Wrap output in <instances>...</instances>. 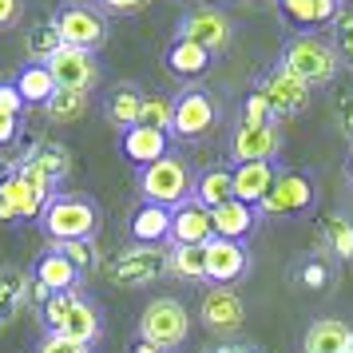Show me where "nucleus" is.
Instances as JSON below:
<instances>
[{"label":"nucleus","instance_id":"393cba45","mask_svg":"<svg viewBox=\"0 0 353 353\" xmlns=\"http://www.w3.org/2000/svg\"><path fill=\"white\" fill-rule=\"evenodd\" d=\"M353 350V325L341 318H318L310 321L302 337V353H350Z\"/></svg>","mask_w":353,"mask_h":353},{"label":"nucleus","instance_id":"a878e982","mask_svg":"<svg viewBox=\"0 0 353 353\" xmlns=\"http://www.w3.org/2000/svg\"><path fill=\"white\" fill-rule=\"evenodd\" d=\"M278 163H239L234 167V199L250 203V207H262V199L274 191L278 183Z\"/></svg>","mask_w":353,"mask_h":353},{"label":"nucleus","instance_id":"f8f14e48","mask_svg":"<svg viewBox=\"0 0 353 353\" xmlns=\"http://www.w3.org/2000/svg\"><path fill=\"white\" fill-rule=\"evenodd\" d=\"M278 151H282V128L278 123H262V128L239 123L230 131V159H234V167L239 163H274Z\"/></svg>","mask_w":353,"mask_h":353},{"label":"nucleus","instance_id":"f257e3e1","mask_svg":"<svg viewBox=\"0 0 353 353\" xmlns=\"http://www.w3.org/2000/svg\"><path fill=\"white\" fill-rule=\"evenodd\" d=\"M36 223L48 234V242H92L103 226V214H99V203L92 194L56 191Z\"/></svg>","mask_w":353,"mask_h":353},{"label":"nucleus","instance_id":"9b49d317","mask_svg":"<svg viewBox=\"0 0 353 353\" xmlns=\"http://www.w3.org/2000/svg\"><path fill=\"white\" fill-rule=\"evenodd\" d=\"M258 92H262L266 103H270L274 123H278V119H294V115H302L305 108H310V83H302L290 68H282V64L266 72V80L258 83Z\"/></svg>","mask_w":353,"mask_h":353},{"label":"nucleus","instance_id":"6e6552de","mask_svg":"<svg viewBox=\"0 0 353 353\" xmlns=\"http://www.w3.org/2000/svg\"><path fill=\"white\" fill-rule=\"evenodd\" d=\"M214 128H219V103H214V96L203 92V88L179 92L175 96V123H171V135H175L179 143H199Z\"/></svg>","mask_w":353,"mask_h":353},{"label":"nucleus","instance_id":"79ce46f5","mask_svg":"<svg viewBox=\"0 0 353 353\" xmlns=\"http://www.w3.org/2000/svg\"><path fill=\"white\" fill-rule=\"evenodd\" d=\"M20 143V115L0 112V151H12Z\"/></svg>","mask_w":353,"mask_h":353},{"label":"nucleus","instance_id":"4468645a","mask_svg":"<svg viewBox=\"0 0 353 353\" xmlns=\"http://www.w3.org/2000/svg\"><path fill=\"white\" fill-rule=\"evenodd\" d=\"M48 72L56 76V83H60V88H76V92H92V88L99 83V76H103L96 52L68 48V44L48 60Z\"/></svg>","mask_w":353,"mask_h":353},{"label":"nucleus","instance_id":"423d86ee","mask_svg":"<svg viewBox=\"0 0 353 353\" xmlns=\"http://www.w3.org/2000/svg\"><path fill=\"white\" fill-rule=\"evenodd\" d=\"M187 334H191V314H187V305L179 298L163 294V298H151L143 305V314H139V337L143 341L159 345L163 353H171L187 341Z\"/></svg>","mask_w":353,"mask_h":353},{"label":"nucleus","instance_id":"aec40b11","mask_svg":"<svg viewBox=\"0 0 353 353\" xmlns=\"http://www.w3.org/2000/svg\"><path fill=\"white\" fill-rule=\"evenodd\" d=\"M119 151H123V159L135 163V167H151V163H159V159L171 155V135L135 123L131 131L119 135Z\"/></svg>","mask_w":353,"mask_h":353},{"label":"nucleus","instance_id":"f03ea898","mask_svg":"<svg viewBox=\"0 0 353 353\" xmlns=\"http://www.w3.org/2000/svg\"><path fill=\"white\" fill-rule=\"evenodd\" d=\"M40 321H44V334H64L80 345H96L103 337V310L83 290L52 294L48 302L40 305Z\"/></svg>","mask_w":353,"mask_h":353},{"label":"nucleus","instance_id":"72a5a7b5","mask_svg":"<svg viewBox=\"0 0 353 353\" xmlns=\"http://www.w3.org/2000/svg\"><path fill=\"white\" fill-rule=\"evenodd\" d=\"M171 274L183 282H207V246H171Z\"/></svg>","mask_w":353,"mask_h":353},{"label":"nucleus","instance_id":"5701e85b","mask_svg":"<svg viewBox=\"0 0 353 353\" xmlns=\"http://www.w3.org/2000/svg\"><path fill=\"white\" fill-rule=\"evenodd\" d=\"M32 298V270L24 274L20 266H0V330H8L20 318V310Z\"/></svg>","mask_w":353,"mask_h":353},{"label":"nucleus","instance_id":"4c0bfd02","mask_svg":"<svg viewBox=\"0 0 353 353\" xmlns=\"http://www.w3.org/2000/svg\"><path fill=\"white\" fill-rule=\"evenodd\" d=\"M334 48L341 56V64L353 68V12H341L334 20Z\"/></svg>","mask_w":353,"mask_h":353},{"label":"nucleus","instance_id":"7c9ffc66","mask_svg":"<svg viewBox=\"0 0 353 353\" xmlns=\"http://www.w3.org/2000/svg\"><path fill=\"white\" fill-rule=\"evenodd\" d=\"M40 112H44V119H48V123H60V128H68V123H80L83 115L92 112V92L60 88V92H56V96H52Z\"/></svg>","mask_w":353,"mask_h":353},{"label":"nucleus","instance_id":"49530a36","mask_svg":"<svg viewBox=\"0 0 353 353\" xmlns=\"http://www.w3.org/2000/svg\"><path fill=\"white\" fill-rule=\"evenodd\" d=\"M131 353H163V350H159V345H151V341H143V337H135Z\"/></svg>","mask_w":353,"mask_h":353},{"label":"nucleus","instance_id":"a18cd8bd","mask_svg":"<svg viewBox=\"0 0 353 353\" xmlns=\"http://www.w3.org/2000/svg\"><path fill=\"white\" fill-rule=\"evenodd\" d=\"M337 123H341V135L353 139V92L350 96H337Z\"/></svg>","mask_w":353,"mask_h":353},{"label":"nucleus","instance_id":"412c9836","mask_svg":"<svg viewBox=\"0 0 353 353\" xmlns=\"http://www.w3.org/2000/svg\"><path fill=\"white\" fill-rule=\"evenodd\" d=\"M163 64H167V72H171L175 80L194 83V80H203V76L210 72V64H214V56H210L207 48H199V44H191V40H183V36H175V40L167 44V52H163Z\"/></svg>","mask_w":353,"mask_h":353},{"label":"nucleus","instance_id":"c9c22d12","mask_svg":"<svg viewBox=\"0 0 353 353\" xmlns=\"http://www.w3.org/2000/svg\"><path fill=\"white\" fill-rule=\"evenodd\" d=\"M298 282H302L305 290H330V282H334V266H330V258L321 254H305L302 262H298Z\"/></svg>","mask_w":353,"mask_h":353},{"label":"nucleus","instance_id":"6ab92c4d","mask_svg":"<svg viewBox=\"0 0 353 353\" xmlns=\"http://www.w3.org/2000/svg\"><path fill=\"white\" fill-rule=\"evenodd\" d=\"M214 239V223L203 203L187 199L183 207L171 210V246H207Z\"/></svg>","mask_w":353,"mask_h":353},{"label":"nucleus","instance_id":"4be33fe9","mask_svg":"<svg viewBox=\"0 0 353 353\" xmlns=\"http://www.w3.org/2000/svg\"><path fill=\"white\" fill-rule=\"evenodd\" d=\"M32 282L44 286L48 294H68V290H80L76 286V282H80V270L48 242V250H40L36 262H32Z\"/></svg>","mask_w":353,"mask_h":353},{"label":"nucleus","instance_id":"a19ab883","mask_svg":"<svg viewBox=\"0 0 353 353\" xmlns=\"http://www.w3.org/2000/svg\"><path fill=\"white\" fill-rule=\"evenodd\" d=\"M24 12H28V0H0V32H12L24 24Z\"/></svg>","mask_w":353,"mask_h":353},{"label":"nucleus","instance_id":"20e7f679","mask_svg":"<svg viewBox=\"0 0 353 353\" xmlns=\"http://www.w3.org/2000/svg\"><path fill=\"white\" fill-rule=\"evenodd\" d=\"M282 68H290L294 76L310 88H325V83L337 80V72H341V56L330 40H321V36H294L286 48H282Z\"/></svg>","mask_w":353,"mask_h":353},{"label":"nucleus","instance_id":"09e8293b","mask_svg":"<svg viewBox=\"0 0 353 353\" xmlns=\"http://www.w3.org/2000/svg\"><path fill=\"white\" fill-rule=\"evenodd\" d=\"M210 353H242V350H234V345H219V350H210Z\"/></svg>","mask_w":353,"mask_h":353},{"label":"nucleus","instance_id":"cd10ccee","mask_svg":"<svg viewBox=\"0 0 353 353\" xmlns=\"http://www.w3.org/2000/svg\"><path fill=\"white\" fill-rule=\"evenodd\" d=\"M210 223H214V239L242 242L258 223V207L242 203V199H230V203H223V207L210 210Z\"/></svg>","mask_w":353,"mask_h":353},{"label":"nucleus","instance_id":"bb28decb","mask_svg":"<svg viewBox=\"0 0 353 353\" xmlns=\"http://www.w3.org/2000/svg\"><path fill=\"white\" fill-rule=\"evenodd\" d=\"M143 96H147V92L139 88V83H115L112 92L103 96V115H108V123H115V128H119V135L139 123Z\"/></svg>","mask_w":353,"mask_h":353},{"label":"nucleus","instance_id":"ddd939ff","mask_svg":"<svg viewBox=\"0 0 353 353\" xmlns=\"http://www.w3.org/2000/svg\"><path fill=\"white\" fill-rule=\"evenodd\" d=\"M17 163H20V171H28V175H36L40 183H48L52 191L64 187L68 175H72V151H68L64 143H52V139L32 143Z\"/></svg>","mask_w":353,"mask_h":353},{"label":"nucleus","instance_id":"c03bdc74","mask_svg":"<svg viewBox=\"0 0 353 353\" xmlns=\"http://www.w3.org/2000/svg\"><path fill=\"white\" fill-rule=\"evenodd\" d=\"M103 12H112V17H131V12H139V8H147L151 0H96Z\"/></svg>","mask_w":353,"mask_h":353},{"label":"nucleus","instance_id":"f3484780","mask_svg":"<svg viewBox=\"0 0 353 353\" xmlns=\"http://www.w3.org/2000/svg\"><path fill=\"white\" fill-rule=\"evenodd\" d=\"M246 270H250L246 242H230V239L207 242V282L210 286H234Z\"/></svg>","mask_w":353,"mask_h":353},{"label":"nucleus","instance_id":"a211bd4d","mask_svg":"<svg viewBox=\"0 0 353 353\" xmlns=\"http://www.w3.org/2000/svg\"><path fill=\"white\" fill-rule=\"evenodd\" d=\"M278 12L298 36H314V28H325L341 17L337 0H278Z\"/></svg>","mask_w":353,"mask_h":353},{"label":"nucleus","instance_id":"c85d7f7f","mask_svg":"<svg viewBox=\"0 0 353 353\" xmlns=\"http://www.w3.org/2000/svg\"><path fill=\"white\" fill-rule=\"evenodd\" d=\"M234 199V167H207L203 175L194 179V203H203L207 210L223 207Z\"/></svg>","mask_w":353,"mask_h":353},{"label":"nucleus","instance_id":"7ed1b4c3","mask_svg":"<svg viewBox=\"0 0 353 353\" xmlns=\"http://www.w3.org/2000/svg\"><path fill=\"white\" fill-rule=\"evenodd\" d=\"M194 179L199 175H191V163L179 159V155H167V159L151 163V167H139L135 171V187L143 194V203L175 210L187 199H194Z\"/></svg>","mask_w":353,"mask_h":353},{"label":"nucleus","instance_id":"37998d69","mask_svg":"<svg viewBox=\"0 0 353 353\" xmlns=\"http://www.w3.org/2000/svg\"><path fill=\"white\" fill-rule=\"evenodd\" d=\"M24 108H28V103H24V96L17 92V83H12V80H4V83H0V112L20 115Z\"/></svg>","mask_w":353,"mask_h":353},{"label":"nucleus","instance_id":"8fccbe9b","mask_svg":"<svg viewBox=\"0 0 353 353\" xmlns=\"http://www.w3.org/2000/svg\"><path fill=\"white\" fill-rule=\"evenodd\" d=\"M345 175H350V183H353V155H350V163H345Z\"/></svg>","mask_w":353,"mask_h":353},{"label":"nucleus","instance_id":"ea45409f","mask_svg":"<svg viewBox=\"0 0 353 353\" xmlns=\"http://www.w3.org/2000/svg\"><path fill=\"white\" fill-rule=\"evenodd\" d=\"M36 353H92V345H80L64 334H44L36 341Z\"/></svg>","mask_w":353,"mask_h":353},{"label":"nucleus","instance_id":"1a4fd4ad","mask_svg":"<svg viewBox=\"0 0 353 353\" xmlns=\"http://www.w3.org/2000/svg\"><path fill=\"white\" fill-rule=\"evenodd\" d=\"M175 36L191 40V44H199V48H207L210 56H219V52L230 48L234 28H230V17H226L223 8H214V4H194L191 12L179 17Z\"/></svg>","mask_w":353,"mask_h":353},{"label":"nucleus","instance_id":"9d476101","mask_svg":"<svg viewBox=\"0 0 353 353\" xmlns=\"http://www.w3.org/2000/svg\"><path fill=\"white\" fill-rule=\"evenodd\" d=\"M199 318L214 337H234L246 321V302L234 286H207L199 302Z\"/></svg>","mask_w":353,"mask_h":353},{"label":"nucleus","instance_id":"dca6fc26","mask_svg":"<svg viewBox=\"0 0 353 353\" xmlns=\"http://www.w3.org/2000/svg\"><path fill=\"white\" fill-rule=\"evenodd\" d=\"M52 194L56 191H52L48 183H40V179L28 175V171H20V163H17V171H12V179L0 187V199L17 210V219H40Z\"/></svg>","mask_w":353,"mask_h":353},{"label":"nucleus","instance_id":"473e14b6","mask_svg":"<svg viewBox=\"0 0 353 353\" xmlns=\"http://www.w3.org/2000/svg\"><path fill=\"white\" fill-rule=\"evenodd\" d=\"M64 48L60 44V32H56V24L48 20H40L36 28H28V40H24V52H28V64H48L56 52Z\"/></svg>","mask_w":353,"mask_h":353},{"label":"nucleus","instance_id":"39448f33","mask_svg":"<svg viewBox=\"0 0 353 353\" xmlns=\"http://www.w3.org/2000/svg\"><path fill=\"white\" fill-rule=\"evenodd\" d=\"M52 24L60 32V44L83 52H99L108 44V12L88 0H68L52 12Z\"/></svg>","mask_w":353,"mask_h":353},{"label":"nucleus","instance_id":"e433bc0d","mask_svg":"<svg viewBox=\"0 0 353 353\" xmlns=\"http://www.w3.org/2000/svg\"><path fill=\"white\" fill-rule=\"evenodd\" d=\"M239 123H250V128H262V123H274V112H270V103H266V96L262 92H250V96L242 99V119Z\"/></svg>","mask_w":353,"mask_h":353},{"label":"nucleus","instance_id":"3c124183","mask_svg":"<svg viewBox=\"0 0 353 353\" xmlns=\"http://www.w3.org/2000/svg\"><path fill=\"white\" fill-rule=\"evenodd\" d=\"M337 4H341V0H337Z\"/></svg>","mask_w":353,"mask_h":353},{"label":"nucleus","instance_id":"b1692460","mask_svg":"<svg viewBox=\"0 0 353 353\" xmlns=\"http://www.w3.org/2000/svg\"><path fill=\"white\" fill-rule=\"evenodd\" d=\"M128 234L139 246H171V210L155 207V203H139L128 223Z\"/></svg>","mask_w":353,"mask_h":353},{"label":"nucleus","instance_id":"0eeeda50","mask_svg":"<svg viewBox=\"0 0 353 353\" xmlns=\"http://www.w3.org/2000/svg\"><path fill=\"white\" fill-rule=\"evenodd\" d=\"M163 274H171V246H139L131 242L112 258L115 286H151Z\"/></svg>","mask_w":353,"mask_h":353},{"label":"nucleus","instance_id":"2eb2a0df","mask_svg":"<svg viewBox=\"0 0 353 353\" xmlns=\"http://www.w3.org/2000/svg\"><path fill=\"white\" fill-rule=\"evenodd\" d=\"M314 207V183L305 171H282L274 191L262 199V214H305Z\"/></svg>","mask_w":353,"mask_h":353},{"label":"nucleus","instance_id":"de8ad7c7","mask_svg":"<svg viewBox=\"0 0 353 353\" xmlns=\"http://www.w3.org/2000/svg\"><path fill=\"white\" fill-rule=\"evenodd\" d=\"M0 223H20V219H17V210L8 207L4 199H0Z\"/></svg>","mask_w":353,"mask_h":353},{"label":"nucleus","instance_id":"58836bf2","mask_svg":"<svg viewBox=\"0 0 353 353\" xmlns=\"http://www.w3.org/2000/svg\"><path fill=\"white\" fill-rule=\"evenodd\" d=\"M52 246H56V250H60V254H64L80 274H88V270H92V262H96L92 242H52Z\"/></svg>","mask_w":353,"mask_h":353},{"label":"nucleus","instance_id":"603ef678","mask_svg":"<svg viewBox=\"0 0 353 353\" xmlns=\"http://www.w3.org/2000/svg\"><path fill=\"white\" fill-rule=\"evenodd\" d=\"M350 353H353V350H350Z\"/></svg>","mask_w":353,"mask_h":353},{"label":"nucleus","instance_id":"2f4dec72","mask_svg":"<svg viewBox=\"0 0 353 353\" xmlns=\"http://www.w3.org/2000/svg\"><path fill=\"white\" fill-rule=\"evenodd\" d=\"M321 242H325V250L341 262H353V219L345 214H330L325 223H321Z\"/></svg>","mask_w":353,"mask_h":353},{"label":"nucleus","instance_id":"f704fd0d","mask_svg":"<svg viewBox=\"0 0 353 353\" xmlns=\"http://www.w3.org/2000/svg\"><path fill=\"white\" fill-rule=\"evenodd\" d=\"M139 123L171 135V123H175V99L163 96V92H147L143 96V112H139Z\"/></svg>","mask_w":353,"mask_h":353},{"label":"nucleus","instance_id":"c756f323","mask_svg":"<svg viewBox=\"0 0 353 353\" xmlns=\"http://www.w3.org/2000/svg\"><path fill=\"white\" fill-rule=\"evenodd\" d=\"M12 83H17V92L24 96L28 108H44V103L60 92V83H56V76L48 72V64H24Z\"/></svg>","mask_w":353,"mask_h":353}]
</instances>
